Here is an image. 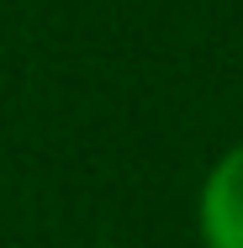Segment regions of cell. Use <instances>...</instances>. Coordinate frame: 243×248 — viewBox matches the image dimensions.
Segmentation results:
<instances>
[{
    "label": "cell",
    "mask_w": 243,
    "mask_h": 248,
    "mask_svg": "<svg viewBox=\"0 0 243 248\" xmlns=\"http://www.w3.org/2000/svg\"><path fill=\"white\" fill-rule=\"evenodd\" d=\"M201 238L206 248H243V148H233L201 190Z\"/></svg>",
    "instance_id": "6da1fadb"
}]
</instances>
